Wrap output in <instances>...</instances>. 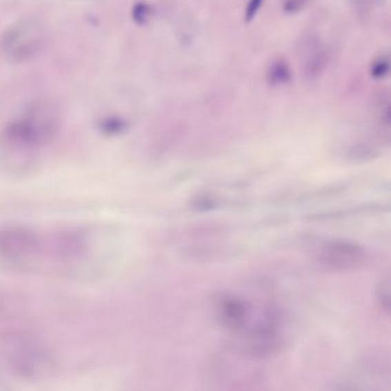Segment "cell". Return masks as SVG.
<instances>
[{
	"label": "cell",
	"mask_w": 391,
	"mask_h": 391,
	"mask_svg": "<svg viewBox=\"0 0 391 391\" xmlns=\"http://www.w3.org/2000/svg\"><path fill=\"white\" fill-rule=\"evenodd\" d=\"M3 350L7 365L22 378L43 380L57 372L54 354L34 337L10 335L3 341Z\"/></svg>",
	"instance_id": "obj_1"
},
{
	"label": "cell",
	"mask_w": 391,
	"mask_h": 391,
	"mask_svg": "<svg viewBox=\"0 0 391 391\" xmlns=\"http://www.w3.org/2000/svg\"><path fill=\"white\" fill-rule=\"evenodd\" d=\"M57 131L54 119L41 114L24 116L10 123L3 132V139L12 148L29 150L48 143Z\"/></svg>",
	"instance_id": "obj_2"
},
{
	"label": "cell",
	"mask_w": 391,
	"mask_h": 391,
	"mask_svg": "<svg viewBox=\"0 0 391 391\" xmlns=\"http://www.w3.org/2000/svg\"><path fill=\"white\" fill-rule=\"evenodd\" d=\"M368 252L357 242L334 239L323 243L316 254V262L330 272H350L368 263Z\"/></svg>",
	"instance_id": "obj_3"
},
{
	"label": "cell",
	"mask_w": 391,
	"mask_h": 391,
	"mask_svg": "<svg viewBox=\"0 0 391 391\" xmlns=\"http://www.w3.org/2000/svg\"><path fill=\"white\" fill-rule=\"evenodd\" d=\"M44 241L37 232L24 226L0 228V256L8 261L21 262L39 255Z\"/></svg>",
	"instance_id": "obj_4"
},
{
	"label": "cell",
	"mask_w": 391,
	"mask_h": 391,
	"mask_svg": "<svg viewBox=\"0 0 391 391\" xmlns=\"http://www.w3.org/2000/svg\"><path fill=\"white\" fill-rule=\"evenodd\" d=\"M252 305L238 296L224 295L218 299L217 317L221 325L242 333L248 327Z\"/></svg>",
	"instance_id": "obj_5"
},
{
	"label": "cell",
	"mask_w": 391,
	"mask_h": 391,
	"mask_svg": "<svg viewBox=\"0 0 391 391\" xmlns=\"http://www.w3.org/2000/svg\"><path fill=\"white\" fill-rule=\"evenodd\" d=\"M27 29L19 24L8 29L1 38L3 51L10 59L19 62L30 59L38 48L37 37L28 36Z\"/></svg>",
	"instance_id": "obj_6"
},
{
	"label": "cell",
	"mask_w": 391,
	"mask_h": 391,
	"mask_svg": "<svg viewBox=\"0 0 391 391\" xmlns=\"http://www.w3.org/2000/svg\"><path fill=\"white\" fill-rule=\"evenodd\" d=\"M86 238L76 231H65L55 234L51 240L52 255L60 261H72L86 252Z\"/></svg>",
	"instance_id": "obj_7"
},
{
	"label": "cell",
	"mask_w": 391,
	"mask_h": 391,
	"mask_svg": "<svg viewBox=\"0 0 391 391\" xmlns=\"http://www.w3.org/2000/svg\"><path fill=\"white\" fill-rule=\"evenodd\" d=\"M292 79H293L292 69L283 59L272 62V65L270 66L268 74H266V81L271 88L287 86L292 82Z\"/></svg>",
	"instance_id": "obj_8"
},
{
	"label": "cell",
	"mask_w": 391,
	"mask_h": 391,
	"mask_svg": "<svg viewBox=\"0 0 391 391\" xmlns=\"http://www.w3.org/2000/svg\"><path fill=\"white\" fill-rule=\"evenodd\" d=\"M99 128L105 134L115 136L124 132L128 129V122L119 116H109L102 119Z\"/></svg>",
	"instance_id": "obj_9"
},
{
	"label": "cell",
	"mask_w": 391,
	"mask_h": 391,
	"mask_svg": "<svg viewBox=\"0 0 391 391\" xmlns=\"http://www.w3.org/2000/svg\"><path fill=\"white\" fill-rule=\"evenodd\" d=\"M153 13V7L150 6V3H145V1H138L133 5L131 17H132L134 23L143 27L150 22Z\"/></svg>",
	"instance_id": "obj_10"
},
{
	"label": "cell",
	"mask_w": 391,
	"mask_h": 391,
	"mask_svg": "<svg viewBox=\"0 0 391 391\" xmlns=\"http://www.w3.org/2000/svg\"><path fill=\"white\" fill-rule=\"evenodd\" d=\"M379 305L385 313L390 311V283H389V277L382 280L378 290Z\"/></svg>",
	"instance_id": "obj_11"
},
{
	"label": "cell",
	"mask_w": 391,
	"mask_h": 391,
	"mask_svg": "<svg viewBox=\"0 0 391 391\" xmlns=\"http://www.w3.org/2000/svg\"><path fill=\"white\" fill-rule=\"evenodd\" d=\"M389 72H390V62L388 58H380L375 60L370 69L372 77L375 79H385L389 75Z\"/></svg>",
	"instance_id": "obj_12"
},
{
	"label": "cell",
	"mask_w": 391,
	"mask_h": 391,
	"mask_svg": "<svg viewBox=\"0 0 391 391\" xmlns=\"http://www.w3.org/2000/svg\"><path fill=\"white\" fill-rule=\"evenodd\" d=\"M264 1L265 0H249L245 10V21L247 23H250L252 21H254Z\"/></svg>",
	"instance_id": "obj_13"
},
{
	"label": "cell",
	"mask_w": 391,
	"mask_h": 391,
	"mask_svg": "<svg viewBox=\"0 0 391 391\" xmlns=\"http://www.w3.org/2000/svg\"><path fill=\"white\" fill-rule=\"evenodd\" d=\"M308 0H283V12L287 14H297L305 7Z\"/></svg>",
	"instance_id": "obj_14"
},
{
	"label": "cell",
	"mask_w": 391,
	"mask_h": 391,
	"mask_svg": "<svg viewBox=\"0 0 391 391\" xmlns=\"http://www.w3.org/2000/svg\"><path fill=\"white\" fill-rule=\"evenodd\" d=\"M3 297H1V295H0V312L3 311Z\"/></svg>",
	"instance_id": "obj_15"
}]
</instances>
